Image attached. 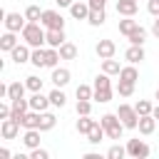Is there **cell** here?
Masks as SVG:
<instances>
[{
	"mask_svg": "<svg viewBox=\"0 0 159 159\" xmlns=\"http://www.w3.org/2000/svg\"><path fill=\"white\" fill-rule=\"evenodd\" d=\"M25 84H27V89H30V92H42V80H40L37 75L25 77Z\"/></svg>",
	"mask_w": 159,
	"mask_h": 159,
	"instance_id": "37",
	"label": "cell"
},
{
	"mask_svg": "<svg viewBox=\"0 0 159 159\" xmlns=\"http://www.w3.org/2000/svg\"><path fill=\"white\" fill-rule=\"evenodd\" d=\"M99 122H102V127H104V132H107L109 139H122V134H124L127 127L122 124V119L117 117V112H114V114H112V112H109V114H102Z\"/></svg>",
	"mask_w": 159,
	"mask_h": 159,
	"instance_id": "2",
	"label": "cell"
},
{
	"mask_svg": "<svg viewBox=\"0 0 159 159\" xmlns=\"http://www.w3.org/2000/svg\"><path fill=\"white\" fill-rule=\"evenodd\" d=\"M119 80H124V82H134L137 84V80H139V72H137V67L129 62L127 67H122L119 70Z\"/></svg>",
	"mask_w": 159,
	"mask_h": 159,
	"instance_id": "27",
	"label": "cell"
},
{
	"mask_svg": "<svg viewBox=\"0 0 159 159\" xmlns=\"http://www.w3.org/2000/svg\"><path fill=\"white\" fill-rule=\"evenodd\" d=\"M134 109L139 112V117H144V114H152V109H154V104H152L149 99H139V102L134 104Z\"/></svg>",
	"mask_w": 159,
	"mask_h": 159,
	"instance_id": "40",
	"label": "cell"
},
{
	"mask_svg": "<svg viewBox=\"0 0 159 159\" xmlns=\"http://www.w3.org/2000/svg\"><path fill=\"white\" fill-rule=\"evenodd\" d=\"M40 114H42V112H35V109H27V112L22 114V119H20V124H22L25 129H37V127H40Z\"/></svg>",
	"mask_w": 159,
	"mask_h": 159,
	"instance_id": "18",
	"label": "cell"
},
{
	"mask_svg": "<svg viewBox=\"0 0 159 159\" xmlns=\"http://www.w3.org/2000/svg\"><path fill=\"white\" fill-rule=\"evenodd\" d=\"M149 154H152V147L147 142H142V139H129L127 142V157H132V159H147Z\"/></svg>",
	"mask_w": 159,
	"mask_h": 159,
	"instance_id": "4",
	"label": "cell"
},
{
	"mask_svg": "<svg viewBox=\"0 0 159 159\" xmlns=\"http://www.w3.org/2000/svg\"><path fill=\"white\" fill-rule=\"evenodd\" d=\"M57 50H60V57L62 60H75L77 57V45H72V42H62Z\"/></svg>",
	"mask_w": 159,
	"mask_h": 159,
	"instance_id": "28",
	"label": "cell"
},
{
	"mask_svg": "<svg viewBox=\"0 0 159 159\" xmlns=\"http://www.w3.org/2000/svg\"><path fill=\"white\" fill-rule=\"evenodd\" d=\"M50 104H52V102H50V94L45 97L42 92H32V97H30V109H35V112H47Z\"/></svg>",
	"mask_w": 159,
	"mask_h": 159,
	"instance_id": "12",
	"label": "cell"
},
{
	"mask_svg": "<svg viewBox=\"0 0 159 159\" xmlns=\"http://www.w3.org/2000/svg\"><path fill=\"white\" fill-rule=\"evenodd\" d=\"M94 52H97V57H99V60H109V57H114L117 45H114V40H99V42H97V47H94Z\"/></svg>",
	"mask_w": 159,
	"mask_h": 159,
	"instance_id": "9",
	"label": "cell"
},
{
	"mask_svg": "<svg viewBox=\"0 0 159 159\" xmlns=\"http://www.w3.org/2000/svg\"><path fill=\"white\" fill-rule=\"evenodd\" d=\"M147 10L157 17V15H159V0H149V2H147Z\"/></svg>",
	"mask_w": 159,
	"mask_h": 159,
	"instance_id": "43",
	"label": "cell"
},
{
	"mask_svg": "<svg viewBox=\"0 0 159 159\" xmlns=\"http://www.w3.org/2000/svg\"><path fill=\"white\" fill-rule=\"evenodd\" d=\"M22 144H25L27 149L40 147V129H25V134H22Z\"/></svg>",
	"mask_w": 159,
	"mask_h": 159,
	"instance_id": "22",
	"label": "cell"
},
{
	"mask_svg": "<svg viewBox=\"0 0 159 159\" xmlns=\"http://www.w3.org/2000/svg\"><path fill=\"white\" fill-rule=\"evenodd\" d=\"M55 2H57V5H60V7H70V5H72V2H75V0H55Z\"/></svg>",
	"mask_w": 159,
	"mask_h": 159,
	"instance_id": "46",
	"label": "cell"
},
{
	"mask_svg": "<svg viewBox=\"0 0 159 159\" xmlns=\"http://www.w3.org/2000/svg\"><path fill=\"white\" fill-rule=\"evenodd\" d=\"M112 94H114V89H112V84H107V87H94V102H99V104H107L109 99H112Z\"/></svg>",
	"mask_w": 159,
	"mask_h": 159,
	"instance_id": "21",
	"label": "cell"
},
{
	"mask_svg": "<svg viewBox=\"0 0 159 159\" xmlns=\"http://www.w3.org/2000/svg\"><path fill=\"white\" fill-rule=\"evenodd\" d=\"M144 57H147V55H144V47H142V45H129L127 52H124V60L132 62V65H139Z\"/></svg>",
	"mask_w": 159,
	"mask_h": 159,
	"instance_id": "14",
	"label": "cell"
},
{
	"mask_svg": "<svg viewBox=\"0 0 159 159\" xmlns=\"http://www.w3.org/2000/svg\"><path fill=\"white\" fill-rule=\"evenodd\" d=\"M25 89H27V84H25V82H10V84H7V99L12 102V99L25 97Z\"/></svg>",
	"mask_w": 159,
	"mask_h": 159,
	"instance_id": "20",
	"label": "cell"
},
{
	"mask_svg": "<svg viewBox=\"0 0 159 159\" xmlns=\"http://www.w3.org/2000/svg\"><path fill=\"white\" fill-rule=\"evenodd\" d=\"M117 117L122 119V124L127 129H137V124H139V112L132 104H119L117 107Z\"/></svg>",
	"mask_w": 159,
	"mask_h": 159,
	"instance_id": "3",
	"label": "cell"
},
{
	"mask_svg": "<svg viewBox=\"0 0 159 159\" xmlns=\"http://www.w3.org/2000/svg\"><path fill=\"white\" fill-rule=\"evenodd\" d=\"M119 62L114 60V57H109V60H102V72H107V75H119Z\"/></svg>",
	"mask_w": 159,
	"mask_h": 159,
	"instance_id": "34",
	"label": "cell"
},
{
	"mask_svg": "<svg viewBox=\"0 0 159 159\" xmlns=\"http://www.w3.org/2000/svg\"><path fill=\"white\" fill-rule=\"evenodd\" d=\"M10 104H12V114H10V117H12V119H17V122H20V119H22V114L30 109V99H25V97L12 99Z\"/></svg>",
	"mask_w": 159,
	"mask_h": 159,
	"instance_id": "17",
	"label": "cell"
},
{
	"mask_svg": "<svg viewBox=\"0 0 159 159\" xmlns=\"http://www.w3.org/2000/svg\"><path fill=\"white\" fill-rule=\"evenodd\" d=\"M17 45H20V42H17V32L5 30V35L0 37V50H2V52H12Z\"/></svg>",
	"mask_w": 159,
	"mask_h": 159,
	"instance_id": "16",
	"label": "cell"
},
{
	"mask_svg": "<svg viewBox=\"0 0 159 159\" xmlns=\"http://www.w3.org/2000/svg\"><path fill=\"white\" fill-rule=\"evenodd\" d=\"M40 22H42L45 30H65V17H62L57 10H45Z\"/></svg>",
	"mask_w": 159,
	"mask_h": 159,
	"instance_id": "5",
	"label": "cell"
},
{
	"mask_svg": "<svg viewBox=\"0 0 159 159\" xmlns=\"http://www.w3.org/2000/svg\"><path fill=\"white\" fill-rule=\"evenodd\" d=\"M127 40H129V45H144V40H147V30H144L142 25H137V27L127 35Z\"/></svg>",
	"mask_w": 159,
	"mask_h": 159,
	"instance_id": "26",
	"label": "cell"
},
{
	"mask_svg": "<svg viewBox=\"0 0 159 159\" xmlns=\"http://www.w3.org/2000/svg\"><path fill=\"white\" fill-rule=\"evenodd\" d=\"M5 30H10V32H22L25 30V25H27V17L25 15H20V12H5Z\"/></svg>",
	"mask_w": 159,
	"mask_h": 159,
	"instance_id": "6",
	"label": "cell"
},
{
	"mask_svg": "<svg viewBox=\"0 0 159 159\" xmlns=\"http://www.w3.org/2000/svg\"><path fill=\"white\" fill-rule=\"evenodd\" d=\"M137 129H139V134H144V137L154 134V129H157V117H154V114H144V117H139Z\"/></svg>",
	"mask_w": 159,
	"mask_h": 159,
	"instance_id": "13",
	"label": "cell"
},
{
	"mask_svg": "<svg viewBox=\"0 0 159 159\" xmlns=\"http://www.w3.org/2000/svg\"><path fill=\"white\" fill-rule=\"evenodd\" d=\"M152 114H154V117H157V119H159V102H157V104H154V109H152Z\"/></svg>",
	"mask_w": 159,
	"mask_h": 159,
	"instance_id": "48",
	"label": "cell"
},
{
	"mask_svg": "<svg viewBox=\"0 0 159 159\" xmlns=\"http://www.w3.org/2000/svg\"><path fill=\"white\" fill-rule=\"evenodd\" d=\"M50 154H47V149H40V147H35V149H30V159H47Z\"/></svg>",
	"mask_w": 159,
	"mask_h": 159,
	"instance_id": "42",
	"label": "cell"
},
{
	"mask_svg": "<svg viewBox=\"0 0 159 159\" xmlns=\"http://www.w3.org/2000/svg\"><path fill=\"white\" fill-rule=\"evenodd\" d=\"M107 157H109V159H124V157H127V147L114 144V147H109V149H107Z\"/></svg>",
	"mask_w": 159,
	"mask_h": 159,
	"instance_id": "38",
	"label": "cell"
},
{
	"mask_svg": "<svg viewBox=\"0 0 159 159\" xmlns=\"http://www.w3.org/2000/svg\"><path fill=\"white\" fill-rule=\"evenodd\" d=\"M50 102H52V107H65V104H67V97H65L62 87H55V89L50 92Z\"/></svg>",
	"mask_w": 159,
	"mask_h": 159,
	"instance_id": "32",
	"label": "cell"
},
{
	"mask_svg": "<svg viewBox=\"0 0 159 159\" xmlns=\"http://www.w3.org/2000/svg\"><path fill=\"white\" fill-rule=\"evenodd\" d=\"M60 60H62V57H60V50H57V47H47L45 67H50V70H52V67H57V65H60Z\"/></svg>",
	"mask_w": 159,
	"mask_h": 159,
	"instance_id": "31",
	"label": "cell"
},
{
	"mask_svg": "<svg viewBox=\"0 0 159 159\" xmlns=\"http://www.w3.org/2000/svg\"><path fill=\"white\" fill-rule=\"evenodd\" d=\"M75 94H77V99H92V97H94V87H89V84H80Z\"/></svg>",
	"mask_w": 159,
	"mask_h": 159,
	"instance_id": "39",
	"label": "cell"
},
{
	"mask_svg": "<svg viewBox=\"0 0 159 159\" xmlns=\"http://www.w3.org/2000/svg\"><path fill=\"white\" fill-rule=\"evenodd\" d=\"M87 2L92 10H104V5H107V0H87Z\"/></svg>",
	"mask_w": 159,
	"mask_h": 159,
	"instance_id": "44",
	"label": "cell"
},
{
	"mask_svg": "<svg viewBox=\"0 0 159 159\" xmlns=\"http://www.w3.org/2000/svg\"><path fill=\"white\" fill-rule=\"evenodd\" d=\"M137 25H139V22H137L134 17H124V20H119V25H117V27H119V32H122V35H129Z\"/></svg>",
	"mask_w": 159,
	"mask_h": 159,
	"instance_id": "35",
	"label": "cell"
},
{
	"mask_svg": "<svg viewBox=\"0 0 159 159\" xmlns=\"http://www.w3.org/2000/svg\"><path fill=\"white\" fill-rule=\"evenodd\" d=\"M104 20H107V12H104V10H89V17H87V22H89L92 27H99V25H104Z\"/></svg>",
	"mask_w": 159,
	"mask_h": 159,
	"instance_id": "30",
	"label": "cell"
},
{
	"mask_svg": "<svg viewBox=\"0 0 159 159\" xmlns=\"http://www.w3.org/2000/svg\"><path fill=\"white\" fill-rule=\"evenodd\" d=\"M107 137V132H104V127H102V122H97L92 129H89V134H87V142L89 144H99L102 139Z\"/></svg>",
	"mask_w": 159,
	"mask_h": 159,
	"instance_id": "25",
	"label": "cell"
},
{
	"mask_svg": "<svg viewBox=\"0 0 159 159\" xmlns=\"http://www.w3.org/2000/svg\"><path fill=\"white\" fill-rule=\"evenodd\" d=\"M137 7H139L137 0H117V12L124 15V17H134L137 15Z\"/></svg>",
	"mask_w": 159,
	"mask_h": 159,
	"instance_id": "15",
	"label": "cell"
},
{
	"mask_svg": "<svg viewBox=\"0 0 159 159\" xmlns=\"http://www.w3.org/2000/svg\"><path fill=\"white\" fill-rule=\"evenodd\" d=\"M70 77H72V75H70V70H67V67H60V65H57V67H52L50 80H52V84H55V87H65V84L70 82Z\"/></svg>",
	"mask_w": 159,
	"mask_h": 159,
	"instance_id": "11",
	"label": "cell"
},
{
	"mask_svg": "<svg viewBox=\"0 0 159 159\" xmlns=\"http://www.w3.org/2000/svg\"><path fill=\"white\" fill-rule=\"evenodd\" d=\"M117 94H119V97H132V94H134V82H124V80H119V84H117Z\"/></svg>",
	"mask_w": 159,
	"mask_h": 159,
	"instance_id": "36",
	"label": "cell"
},
{
	"mask_svg": "<svg viewBox=\"0 0 159 159\" xmlns=\"http://www.w3.org/2000/svg\"><path fill=\"white\" fill-rule=\"evenodd\" d=\"M89 2H82V0H75L72 5H70V15L75 17V20H87L89 17Z\"/></svg>",
	"mask_w": 159,
	"mask_h": 159,
	"instance_id": "10",
	"label": "cell"
},
{
	"mask_svg": "<svg viewBox=\"0 0 159 159\" xmlns=\"http://www.w3.org/2000/svg\"><path fill=\"white\" fill-rule=\"evenodd\" d=\"M94 124H97V119H92L89 114H80V119H77V132L87 137V134H89V129H92Z\"/></svg>",
	"mask_w": 159,
	"mask_h": 159,
	"instance_id": "24",
	"label": "cell"
},
{
	"mask_svg": "<svg viewBox=\"0 0 159 159\" xmlns=\"http://www.w3.org/2000/svg\"><path fill=\"white\" fill-rule=\"evenodd\" d=\"M152 35L159 40V15H157V20H154V25H152Z\"/></svg>",
	"mask_w": 159,
	"mask_h": 159,
	"instance_id": "45",
	"label": "cell"
},
{
	"mask_svg": "<svg viewBox=\"0 0 159 159\" xmlns=\"http://www.w3.org/2000/svg\"><path fill=\"white\" fill-rule=\"evenodd\" d=\"M55 124H57V117L52 114V112H42L40 114V132H50V129H55Z\"/></svg>",
	"mask_w": 159,
	"mask_h": 159,
	"instance_id": "23",
	"label": "cell"
},
{
	"mask_svg": "<svg viewBox=\"0 0 159 159\" xmlns=\"http://www.w3.org/2000/svg\"><path fill=\"white\" fill-rule=\"evenodd\" d=\"M30 57H32V47H30L27 42L17 45V47L10 52V60H12L15 65H25V62H30Z\"/></svg>",
	"mask_w": 159,
	"mask_h": 159,
	"instance_id": "8",
	"label": "cell"
},
{
	"mask_svg": "<svg viewBox=\"0 0 159 159\" xmlns=\"http://www.w3.org/2000/svg\"><path fill=\"white\" fill-rule=\"evenodd\" d=\"M45 57H47V47H32L30 62H32L35 67H45Z\"/></svg>",
	"mask_w": 159,
	"mask_h": 159,
	"instance_id": "29",
	"label": "cell"
},
{
	"mask_svg": "<svg viewBox=\"0 0 159 159\" xmlns=\"http://www.w3.org/2000/svg\"><path fill=\"white\" fill-rule=\"evenodd\" d=\"M20 35H22V42H27L30 47H42V45H47V40H45V37H47V30L42 27V22H27Z\"/></svg>",
	"mask_w": 159,
	"mask_h": 159,
	"instance_id": "1",
	"label": "cell"
},
{
	"mask_svg": "<svg viewBox=\"0 0 159 159\" xmlns=\"http://www.w3.org/2000/svg\"><path fill=\"white\" fill-rule=\"evenodd\" d=\"M157 102H159V87H157Z\"/></svg>",
	"mask_w": 159,
	"mask_h": 159,
	"instance_id": "49",
	"label": "cell"
},
{
	"mask_svg": "<svg viewBox=\"0 0 159 159\" xmlns=\"http://www.w3.org/2000/svg\"><path fill=\"white\" fill-rule=\"evenodd\" d=\"M47 47H60L62 42H67V37H65V30H47Z\"/></svg>",
	"mask_w": 159,
	"mask_h": 159,
	"instance_id": "19",
	"label": "cell"
},
{
	"mask_svg": "<svg viewBox=\"0 0 159 159\" xmlns=\"http://www.w3.org/2000/svg\"><path fill=\"white\" fill-rule=\"evenodd\" d=\"M0 157H2V159H10L12 154H10V149H5V147H2V149H0Z\"/></svg>",
	"mask_w": 159,
	"mask_h": 159,
	"instance_id": "47",
	"label": "cell"
},
{
	"mask_svg": "<svg viewBox=\"0 0 159 159\" xmlns=\"http://www.w3.org/2000/svg\"><path fill=\"white\" fill-rule=\"evenodd\" d=\"M42 12H45V10H40V5H27L25 17H27V22H40V20H42Z\"/></svg>",
	"mask_w": 159,
	"mask_h": 159,
	"instance_id": "33",
	"label": "cell"
},
{
	"mask_svg": "<svg viewBox=\"0 0 159 159\" xmlns=\"http://www.w3.org/2000/svg\"><path fill=\"white\" fill-rule=\"evenodd\" d=\"M75 109H77V117L80 114H89L92 112V99H77V107Z\"/></svg>",
	"mask_w": 159,
	"mask_h": 159,
	"instance_id": "41",
	"label": "cell"
},
{
	"mask_svg": "<svg viewBox=\"0 0 159 159\" xmlns=\"http://www.w3.org/2000/svg\"><path fill=\"white\" fill-rule=\"evenodd\" d=\"M20 122L17 119H12V117H7V119H0V134H2V139H15L17 134H20Z\"/></svg>",
	"mask_w": 159,
	"mask_h": 159,
	"instance_id": "7",
	"label": "cell"
}]
</instances>
